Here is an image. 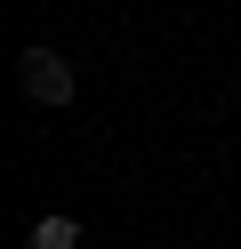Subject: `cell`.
Instances as JSON below:
<instances>
[{
    "label": "cell",
    "mask_w": 241,
    "mask_h": 249,
    "mask_svg": "<svg viewBox=\"0 0 241 249\" xmlns=\"http://www.w3.org/2000/svg\"><path fill=\"white\" fill-rule=\"evenodd\" d=\"M16 81H24L32 105H73V65H64L56 49H24L16 56Z\"/></svg>",
    "instance_id": "obj_1"
},
{
    "label": "cell",
    "mask_w": 241,
    "mask_h": 249,
    "mask_svg": "<svg viewBox=\"0 0 241 249\" xmlns=\"http://www.w3.org/2000/svg\"><path fill=\"white\" fill-rule=\"evenodd\" d=\"M24 249H80V225H73V217H40Z\"/></svg>",
    "instance_id": "obj_2"
}]
</instances>
